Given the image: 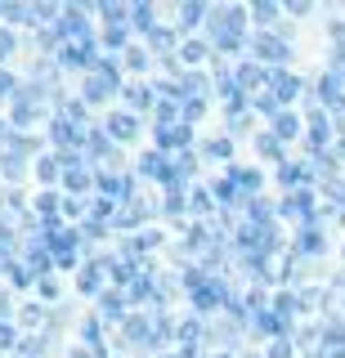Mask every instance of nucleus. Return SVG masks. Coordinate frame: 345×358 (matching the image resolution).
Returning a JSON list of instances; mask_svg holds the SVG:
<instances>
[{
    "instance_id": "f257e3e1",
    "label": "nucleus",
    "mask_w": 345,
    "mask_h": 358,
    "mask_svg": "<svg viewBox=\"0 0 345 358\" xmlns=\"http://www.w3.org/2000/svg\"><path fill=\"white\" fill-rule=\"evenodd\" d=\"M113 130H117V134H130V130H135V121H126V117H117V121H113Z\"/></svg>"
}]
</instances>
